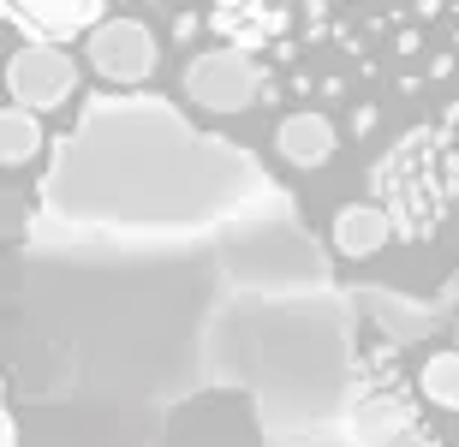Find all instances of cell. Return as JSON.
Wrapping results in <instances>:
<instances>
[{
    "instance_id": "1",
    "label": "cell",
    "mask_w": 459,
    "mask_h": 447,
    "mask_svg": "<svg viewBox=\"0 0 459 447\" xmlns=\"http://www.w3.org/2000/svg\"><path fill=\"white\" fill-rule=\"evenodd\" d=\"M84 54L108 84H143L150 66H155L150 24H137V18H108V24H96V30L84 36Z\"/></svg>"
},
{
    "instance_id": "2",
    "label": "cell",
    "mask_w": 459,
    "mask_h": 447,
    "mask_svg": "<svg viewBox=\"0 0 459 447\" xmlns=\"http://www.w3.org/2000/svg\"><path fill=\"white\" fill-rule=\"evenodd\" d=\"M186 90L191 102L215 107V114H233V107H251L256 90H263V78H256V66L245 60V54L221 48V54H197L186 66Z\"/></svg>"
},
{
    "instance_id": "3",
    "label": "cell",
    "mask_w": 459,
    "mask_h": 447,
    "mask_svg": "<svg viewBox=\"0 0 459 447\" xmlns=\"http://www.w3.org/2000/svg\"><path fill=\"white\" fill-rule=\"evenodd\" d=\"M6 84H13L18 107L24 114H42V107H60L78 84V72H72L66 54H54L48 42H30V48L13 54V66H6Z\"/></svg>"
},
{
    "instance_id": "4",
    "label": "cell",
    "mask_w": 459,
    "mask_h": 447,
    "mask_svg": "<svg viewBox=\"0 0 459 447\" xmlns=\"http://www.w3.org/2000/svg\"><path fill=\"white\" fill-rule=\"evenodd\" d=\"M274 150L287 155L292 168H328L334 161V150H341V125H334V114H323V107H292L287 120L274 125Z\"/></svg>"
},
{
    "instance_id": "5",
    "label": "cell",
    "mask_w": 459,
    "mask_h": 447,
    "mask_svg": "<svg viewBox=\"0 0 459 447\" xmlns=\"http://www.w3.org/2000/svg\"><path fill=\"white\" fill-rule=\"evenodd\" d=\"M388 239H394V215L382 203H346L334 215V251L352 262H370L376 251H388Z\"/></svg>"
},
{
    "instance_id": "6",
    "label": "cell",
    "mask_w": 459,
    "mask_h": 447,
    "mask_svg": "<svg viewBox=\"0 0 459 447\" xmlns=\"http://www.w3.org/2000/svg\"><path fill=\"white\" fill-rule=\"evenodd\" d=\"M30 155H42V120L24 107H0V168H24Z\"/></svg>"
},
{
    "instance_id": "7",
    "label": "cell",
    "mask_w": 459,
    "mask_h": 447,
    "mask_svg": "<svg viewBox=\"0 0 459 447\" xmlns=\"http://www.w3.org/2000/svg\"><path fill=\"white\" fill-rule=\"evenodd\" d=\"M418 394L442 412H459V352H429L418 364Z\"/></svg>"
},
{
    "instance_id": "8",
    "label": "cell",
    "mask_w": 459,
    "mask_h": 447,
    "mask_svg": "<svg viewBox=\"0 0 459 447\" xmlns=\"http://www.w3.org/2000/svg\"><path fill=\"white\" fill-rule=\"evenodd\" d=\"M454 72H459V54L454 48H442V54H429V60H424V78H429V84H447Z\"/></svg>"
},
{
    "instance_id": "9",
    "label": "cell",
    "mask_w": 459,
    "mask_h": 447,
    "mask_svg": "<svg viewBox=\"0 0 459 447\" xmlns=\"http://www.w3.org/2000/svg\"><path fill=\"white\" fill-rule=\"evenodd\" d=\"M316 102H323V114H328L334 102H346V78H341V72H328V78H316Z\"/></svg>"
},
{
    "instance_id": "10",
    "label": "cell",
    "mask_w": 459,
    "mask_h": 447,
    "mask_svg": "<svg viewBox=\"0 0 459 447\" xmlns=\"http://www.w3.org/2000/svg\"><path fill=\"white\" fill-rule=\"evenodd\" d=\"M394 54H400V60L424 54V30H418V24H400V36H394Z\"/></svg>"
},
{
    "instance_id": "11",
    "label": "cell",
    "mask_w": 459,
    "mask_h": 447,
    "mask_svg": "<svg viewBox=\"0 0 459 447\" xmlns=\"http://www.w3.org/2000/svg\"><path fill=\"white\" fill-rule=\"evenodd\" d=\"M204 30V13H173V42H197Z\"/></svg>"
},
{
    "instance_id": "12",
    "label": "cell",
    "mask_w": 459,
    "mask_h": 447,
    "mask_svg": "<svg viewBox=\"0 0 459 447\" xmlns=\"http://www.w3.org/2000/svg\"><path fill=\"white\" fill-rule=\"evenodd\" d=\"M376 120H382V107H376V102L352 107V138H370V132H376Z\"/></svg>"
}]
</instances>
